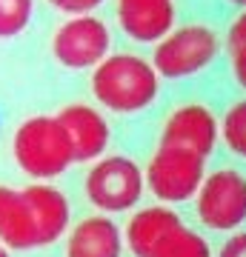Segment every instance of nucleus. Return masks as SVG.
<instances>
[{"instance_id":"nucleus-1","label":"nucleus","mask_w":246,"mask_h":257,"mask_svg":"<svg viewBox=\"0 0 246 257\" xmlns=\"http://www.w3.org/2000/svg\"><path fill=\"white\" fill-rule=\"evenodd\" d=\"M160 83L152 60L135 52H118L92 69V94L112 114H140L160 97Z\"/></svg>"},{"instance_id":"nucleus-11","label":"nucleus","mask_w":246,"mask_h":257,"mask_svg":"<svg viewBox=\"0 0 246 257\" xmlns=\"http://www.w3.org/2000/svg\"><path fill=\"white\" fill-rule=\"evenodd\" d=\"M126 237L109 214H92L74 223L66 237V257H120Z\"/></svg>"},{"instance_id":"nucleus-18","label":"nucleus","mask_w":246,"mask_h":257,"mask_svg":"<svg viewBox=\"0 0 246 257\" xmlns=\"http://www.w3.org/2000/svg\"><path fill=\"white\" fill-rule=\"evenodd\" d=\"M229 74H232V83L246 94V46L229 49Z\"/></svg>"},{"instance_id":"nucleus-21","label":"nucleus","mask_w":246,"mask_h":257,"mask_svg":"<svg viewBox=\"0 0 246 257\" xmlns=\"http://www.w3.org/2000/svg\"><path fill=\"white\" fill-rule=\"evenodd\" d=\"M235 46H246V9L237 12L226 29V49H235Z\"/></svg>"},{"instance_id":"nucleus-23","label":"nucleus","mask_w":246,"mask_h":257,"mask_svg":"<svg viewBox=\"0 0 246 257\" xmlns=\"http://www.w3.org/2000/svg\"><path fill=\"white\" fill-rule=\"evenodd\" d=\"M0 257H9V248L3 246V243H0Z\"/></svg>"},{"instance_id":"nucleus-6","label":"nucleus","mask_w":246,"mask_h":257,"mask_svg":"<svg viewBox=\"0 0 246 257\" xmlns=\"http://www.w3.org/2000/svg\"><path fill=\"white\" fill-rule=\"evenodd\" d=\"M209 157L189 152V149L157 146L146 166V189L160 203H183L192 200L206 177Z\"/></svg>"},{"instance_id":"nucleus-12","label":"nucleus","mask_w":246,"mask_h":257,"mask_svg":"<svg viewBox=\"0 0 246 257\" xmlns=\"http://www.w3.org/2000/svg\"><path fill=\"white\" fill-rule=\"evenodd\" d=\"M0 243L9 251L40 248V234L23 189L0 186Z\"/></svg>"},{"instance_id":"nucleus-7","label":"nucleus","mask_w":246,"mask_h":257,"mask_svg":"<svg viewBox=\"0 0 246 257\" xmlns=\"http://www.w3.org/2000/svg\"><path fill=\"white\" fill-rule=\"evenodd\" d=\"M112 49V29L98 15H77L57 26L52 37V57L63 69L83 72L109 57Z\"/></svg>"},{"instance_id":"nucleus-16","label":"nucleus","mask_w":246,"mask_h":257,"mask_svg":"<svg viewBox=\"0 0 246 257\" xmlns=\"http://www.w3.org/2000/svg\"><path fill=\"white\" fill-rule=\"evenodd\" d=\"M220 140L229 149V155L237 160H246V94L240 100L229 103L220 120Z\"/></svg>"},{"instance_id":"nucleus-2","label":"nucleus","mask_w":246,"mask_h":257,"mask_svg":"<svg viewBox=\"0 0 246 257\" xmlns=\"http://www.w3.org/2000/svg\"><path fill=\"white\" fill-rule=\"evenodd\" d=\"M226 46V35L209 20H189L175 26L169 35L155 43L152 66L163 80H189L209 72L220 60Z\"/></svg>"},{"instance_id":"nucleus-13","label":"nucleus","mask_w":246,"mask_h":257,"mask_svg":"<svg viewBox=\"0 0 246 257\" xmlns=\"http://www.w3.org/2000/svg\"><path fill=\"white\" fill-rule=\"evenodd\" d=\"M23 194H26L32 214H35L40 246L57 243L69 231V223H72V209H69L66 194L49 183H32L23 189Z\"/></svg>"},{"instance_id":"nucleus-9","label":"nucleus","mask_w":246,"mask_h":257,"mask_svg":"<svg viewBox=\"0 0 246 257\" xmlns=\"http://www.w3.org/2000/svg\"><path fill=\"white\" fill-rule=\"evenodd\" d=\"M57 120L63 123L69 135L74 163H95L109 149L112 128L101 109H95L89 103H69L57 111Z\"/></svg>"},{"instance_id":"nucleus-17","label":"nucleus","mask_w":246,"mask_h":257,"mask_svg":"<svg viewBox=\"0 0 246 257\" xmlns=\"http://www.w3.org/2000/svg\"><path fill=\"white\" fill-rule=\"evenodd\" d=\"M35 15V0H0V40L23 35Z\"/></svg>"},{"instance_id":"nucleus-4","label":"nucleus","mask_w":246,"mask_h":257,"mask_svg":"<svg viewBox=\"0 0 246 257\" xmlns=\"http://www.w3.org/2000/svg\"><path fill=\"white\" fill-rule=\"evenodd\" d=\"M195 214L203 229L232 234L246 223V172L237 166H215L195 194Z\"/></svg>"},{"instance_id":"nucleus-3","label":"nucleus","mask_w":246,"mask_h":257,"mask_svg":"<svg viewBox=\"0 0 246 257\" xmlns=\"http://www.w3.org/2000/svg\"><path fill=\"white\" fill-rule=\"evenodd\" d=\"M12 155L20 172L35 180H55L74 163L72 143L57 114H35L23 120L15 128Z\"/></svg>"},{"instance_id":"nucleus-10","label":"nucleus","mask_w":246,"mask_h":257,"mask_svg":"<svg viewBox=\"0 0 246 257\" xmlns=\"http://www.w3.org/2000/svg\"><path fill=\"white\" fill-rule=\"evenodd\" d=\"M175 0H118V26L135 43H160L175 29Z\"/></svg>"},{"instance_id":"nucleus-15","label":"nucleus","mask_w":246,"mask_h":257,"mask_svg":"<svg viewBox=\"0 0 246 257\" xmlns=\"http://www.w3.org/2000/svg\"><path fill=\"white\" fill-rule=\"evenodd\" d=\"M149 257H215L206 234L183 223V217L166 231Z\"/></svg>"},{"instance_id":"nucleus-20","label":"nucleus","mask_w":246,"mask_h":257,"mask_svg":"<svg viewBox=\"0 0 246 257\" xmlns=\"http://www.w3.org/2000/svg\"><path fill=\"white\" fill-rule=\"evenodd\" d=\"M215 257H246V229L232 231L218 246V254Z\"/></svg>"},{"instance_id":"nucleus-19","label":"nucleus","mask_w":246,"mask_h":257,"mask_svg":"<svg viewBox=\"0 0 246 257\" xmlns=\"http://www.w3.org/2000/svg\"><path fill=\"white\" fill-rule=\"evenodd\" d=\"M101 3H103V0H49V6H55L57 12H63V15H69V18L92 15Z\"/></svg>"},{"instance_id":"nucleus-5","label":"nucleus","mask_w":246,"mask_h":257,"mask_svg":"<svg viewBox=\"0 0 246 257\" xmlns=\"http://www.w3.org/2000/svg\"><path fill=\"white\" fill-rule=\"evenodd\" d=\"M86 197L103 214H120L135 209L146 189V172L126 155L98 157L83 180Z\"/></svg>"},{"instance_id":"nucleus-22","label":"nucleus","mask_w":246,"mask_h":257,"mask_svg":"<svg viewBox=\"0 0 246 257\" xmlns=\"http://www.w3.org/2000/svg\"><path fill=\"white\" fill-rule=\"evenodd\" d=\"M223 3H229V6H232V9H237V12L246 9V0H223Z\"/></svg>"},{"instance_id":"nucleus-14","label":"nucleus","mask_w":246,"mask_h":257,"mask_svg":"<svg viewBox=\"0 0 246 257\" xmlns=\"http://www.w3.org/2000/svg\"><path fill=\"white\" fill-rule=\"evenodd\" d=\"M181 220V214L175 209H169V203H157V206H146V209L135 211L126 223V246L135 257H149L152 248L160 243L166 231Z\"/></svg>"},{"instance_id":"nucleus-8","label":"nucleus","mask_w":246,"mask_h":257,"mask_svg":"<svg viewBox=\"0 0 246 257\" xmlns=\"http://www.w3.org/2000/svg\"><path fill=\"white\" fill-rule=\"evenodd\" d=\"M220 140V120L212 109V103L183 100L178 103L163 120L160 128V146L189 149L203 157H212Z\"/></svg>"}]
</instances>
